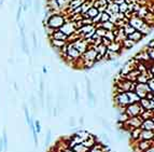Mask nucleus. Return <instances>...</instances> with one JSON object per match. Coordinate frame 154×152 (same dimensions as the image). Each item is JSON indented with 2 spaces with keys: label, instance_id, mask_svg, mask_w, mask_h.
<instances>
[{
  "label": "nucleus",
  "instance_id": "9d476101",
  "mask_svg": "<svg viewBox=\"0 0 154 152\" xmlns=\"http://www.w3.org/2000/svg\"><path fill=\"white\" fill-rule=\"evenodd\" d=\"M99 121L101 122L102 126L105 127V129H107V131H108V132H109V133H110V134H111V133H112V132H113V131H112V129H111V127H110V124L108 123L107 120H106V119H104V118H99Z\"/></svg>",
  "mask_w": 154,
  "mask_h": 152
},
{
  "label": "nucleus",
  "instance_id": "2eb2a0df",
  "mask_svg": "<svg viewBox=\"0 0 154 152\" xmlns=\"http://www.w3.org/2000/svg\"><path fill=\"white\" fill-rule=\"evenodd\" d=\"M24 109H25V117H26V122H27V124H29V123H30V121H31V118L29 117L28 109H27L26 106H24Z\"/></svg>",
  "mask_w": 154,
  "mask_h": 152
},
{
  "label": "nucleus",
  "instance_id": "1a4fd4ad",
  "mask_svg": "<svg viewBox=\"0 0 154 152\" xmlns=\"http://www.w3.org/2000/svg\"><path fill=\"white\" fill-rule=\"evenodd\" d=\"M73 152H88V149L86 147H84L82 144H77L76 146H73L71 148Z\"/></svg>",
  "mask_w": 154,
  "mask_h": 152
},
{
  "label": "nucleus",
  "instance_id": "ddd939ff",
  "mask_svg": "<svg viewBox=\"0 0 154 152\" xmlns=\"http://www.w3.org/2000/svg\"><path fill=\"white\" fill-rule=\"evenodd\" d=\"M51 138H52V132H51V129H49V131H47V137H45V147L50 145Z\"/></svg>",
  "mask_w": 154,
  "mask_h": 152
},
{
  "label": "nucleus",
  "instance_id": "f3484780",
  "mask_svg": "<svg viewBox=\"0 0 154 152\" xmlns=\"http://www.w3.org/2000/svg\"><path fill=\"white\" fill-rule=\"evenodd\" d=\"M74 94H76V104L79 105V90H78V86H74Z\"/></svg>",
  "mask_w": 154,
  "mask_h": 152
},
{
  "label": "nucleus",
  "instance_id": "9b49d317",
  "mask_svg": "<svg viewBox=\"0 0 154 152\" xmlns=\"http://www.w3.org/2000/svg\"><path fill=\"white\" fill-rule=\"evenodd\" d=\"M100 140H102L104 145H108L111 142L110 138H109V136H108L107 133H101V135H100Z\"/></svg>",
  "mask_w": 154,
  "mask_h": 152
},
{
  "label": "nucleus",
  "instance_id": "dca6fc26",
  "mask_svg": "<svg viewBox=\"0 0 154 152\" xmlns=\"http://www.w3.org/2000/svg\"><path fill=\"white\" fill-rule=\"evenodd\" d=\"M30 103H31V105H32V108H34L35 110L37 109V105H36V97L34 96V95L30 97Z\"/></svg>",
  "mask_w": 154,
  "mask_h": 152
},
{
  "label": "nucleus",
  "instance_id": "6e6552de",
  "mask_svg": "<svg viewBox=\"0 0 154 152\" xmlns=\"http://www.w3.org/2000/svg\"><path fill=\"white\" fill-rule=\"evenodd\" d=\"M140 131H141V129H140V127H138V129H131V131H129V135H131V138L134 141L138 140V137H139Z\"/></svg>",
  "mask_w": 154,
  "mask_h": 152
},
{
  "label": "nucleus",
  "instance_id": "0eeeda50",
  "mask_svg": "<svg viewBox=\"0 0 154 152\" xmlns=\"http://www.w3.org/2000/svg\"><path fill=\"white\" fill-rule=\"evenodd\" d=\"M128 97V101H129V104H134V103H139L140 98L137 96V94L135 92H126Z\"/></svg>",
  "mask_w": 154,
  "mask_h": 152
},
{
  "label": "nucleus",
  "instance_id": "5701e85b",
  "mask_svg": "<svg viewBox=\"0 0 154 152\" xmlns=\"http://www.w3.org/2000/svg\"><path fill=\"white\" fill-rule=\"evenodd\" d=\"M145 152H154V147H151V148H149V149H147Z\"/></svg>",
  "mask_w": 154,
  "mask_h": 152
},
{
  "label": "nucleus",
  "instance_id": "f03ea898",
  "mask_svg": "<svg viewBox=\"0 0 154 152\" xmlns=\"http://www.w3.org/2000/svg\"><path fill=\"white\" fill-rule=\"evenodd\" d=\"M114 101H115L116 105L120 107V109H121V108H125L127 105H129V101H128V97H127L126 92L118 93L115 96V98H114Z\"/></svg>",
  "mask_w": 154,
  "mask_h": 152
},
{
  "label": "nucleus",
  "instance_id": "6ab92c4d",
  "mask_svg": "<svg viewBox=\"0 0 154 152\" xmlns=\"http://www.w3.org/2000/svg\"><path fill=\"white\" fill-rule=\"evenodd\" d=\"M20 11H22V7L18 8V15H16V21H20Z\"/></svg>",
  "mask_w": 154,
  "mask_h": 152
},
{
  "label": "nucleus",
  "instance_id": "b1692460",
  "mask_svg": "<svg viewBox=\"0 0 154 152\" xmlns=\"http://www.w3.org/2000/svg\"><path fill=\"white\" fill-rule=\"evenodd\" d=\"M79 122H80V124H81V125H83V123H84V118H83V117H81V118H80V120H79Z\"/></svg>",
  "mask_w": 154,
  "mask_h": 152
},
{
  "label": "nucleus",
  "instance_id": "4be33fe9",
  "mask_svg": "<svg viewBox=\"0 0 154 152\" xmlns=\"http://www.w3.org/2000/svg\"><path fill=\"white\" fill-rule=\"evenodd\" d=\"M124 135H123V134H119V135H118V139H119V140H124Z\"/></svg>",
  "mask_w": 154,
  "mask_h": 152
},
{
  "label": "nucleus",
  "instance_id": "412c9836",
  "mask_svg": "<svg viewBox=\"0 0 154 152\" xmlns=\"http://www.w3.org/2000/svg\"><path fill=\"white\" fill-rule=\"evenodd\" d=\"M34 48L37 49V38H36V35L34 34Z\"/></svg>",
  "mask_w": 154,
  "mask_h": 152
},
{
  "label": "nucleus",
  "instance_id": "20e7f679",
  "mask_svg": "<svg viewBox=\"0 0 154 152\" xmlns=\"http://www.w3.org/2000/svg\"><path fill=\"white\" fill-rule=\"evenodd\" d=\"M154 138L153 131H145V129H141L139 134V137H138V140H152Z\"/></svg>",
  "mask_w": 154,
  "mask_h": 152
},
{
  "label": "nucleus",
  "instance_id": "f8f14e48",
  "mask_svg": "<svg viewBox=\"0 0 154 152\" xmlns=\"http://www.w3.org/2000/svg\"><path fill=\"white\" fill-rule=\"evenodd\" d=\"M2 146L4 147V151L8 150V136H7L6 129H3V139H2Z\"/></svg>",
  "mask_w": 154,
  "mask_h": 152
},
{
  "label": "nucleus",
  "instance_id": "393cba45",
  "mask_svg": "<svg viewBox=\"0 0 154 152\" xmlns=\"http://www.w3.org/2000/svg\"><path fill=\"white\" fill-rule=\"evenodd\" d=\"M53 115H54V117H56V115H57V109H56V108H54V109H53Z\"/></svg>",
  "mask_w": 154,
  "mask_h": 152
},
{
  "label": "nucleus",
  "instance_id": "423d86ee",
  "mask_svg": "<svg viewBox=\"0 0 154 152\" xmlns=\"http://www.w3.org/2000/svg\"><path fill=\"white\" fill-rule=\"evenodd\" d=\"M140 129L145 131H153L154 129V119L143 120L140 124Z\"/></svg>",
  "mask_w": 154,
  "mask_h": 152
},
{
  "label": "nucleus",
  "instance_id": "f257e3e1",
  "mask_svg": "<svg viewBox=\"0 0 154 152\" xmlns=\"http://www.w3.org/2000/svg\"><path fill=\"white\" fill-rule=\"evenodd\" d=\"M145 111L142 107L140 106L139 103H134V104H129L125 107V113L128 115V118H134V117H138L140 115L142 112Z\"/></svg>",
  "mask_w": 154,
  "mask_h": 152
},
{
  "label": "nucleus",
  "instance_id": "39448f33",
  "mask_svg": "<svg viewBox=\"0 0 154 152\" xmlns=\"http://www.w3.org/2000/svg\"><path fill=\"white\" fill-rule=\"evenodd\" d=\"M140 106L142 107L145 110H152L154 111V101H149L147 98H141L139 101Z\"/></svg>",
  "mask_w": 154,
  "mask_h": 152
},
{
  "label": "nucleus",
  "instance_id": "4468645a",
  "mask_svg": "<svg viewBox=\"0 0 154 152\" xmlns=\"http://www.w3.org/2000/svg\"><path fill=\"white\" fill-rule=\"evenodd\" d=\"M34 124H35V131L37 134H39V133L41 132V126H40V121L37 120L34 122Z\"/></svg>",
  "mask_w": 154,
  "mask_h": 152
},
{
  "label": "nucleus",
  "instance_id": "7ed1b4c3",
  "mask_svg": "<svg viewBox=\"0 0 154 152\" xmlns=\"http://www.w3.org/2000/svg\"><path fill=\"white\" fill-rule=\"evenodd\" d=\"M135 146L140 149V151L145 152L147 149L151 148V147H154V141L153 139L152 140H137L135 141Z\"/></svg>",
  "mask_w": 154,
  "mask_h": 152
},
{
  "label": "nucleus",
  "instance_id": "a878e982",
  "mask_svg": "<svg viewBox=\"0 0 154 152\" xmlns=\"http://www.w3.org/2000/svg\"><path fill=\"white\" fill-rule=\"evenodd\" d=\"M27 1H29V6H30V0H27Z\"/></svg>",
  "mask_w": 154,
  "mask_h": 152
},
{
  "label": "nucleus",
  "instance_id": "aec40b11",
  "mask_svg": "<svg viewBox=\"0 0 154 152\" xmlns=\"http://www.w3.org/2000/svg\"><path fill=\"white\" fill-rule=\"evenodd\" d=\"M149 56H150L151 59H153V48H151V49L149 50Z\"/></svg>",
  "mask_w": 154,
  "mask_h": 152
},
{
  "label": "nucleus",
  "instance_id": "a211bd4d",
  "mask_svg": "<svg viewBox=\"0 0 154 152\" xmlns=\"http://www.w3.org/2000/svg\"><path fill=\"white\" fill-rule=\"evenodd\" d=\"M74 125H76V122H74V119H73V117H71V118L69 119V126L74 127Z\"/></svg>",
  "mask_w": 154,
  "mask_h": 152
}]
</instances>
